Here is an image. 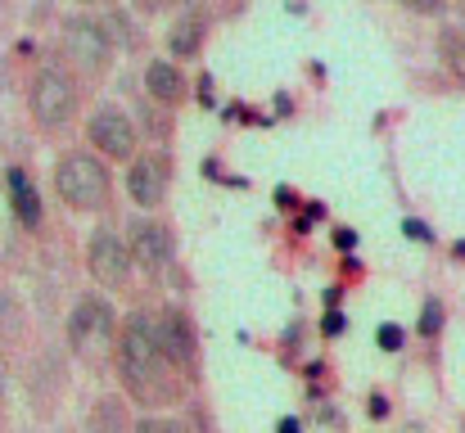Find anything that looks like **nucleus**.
I'll return each instance as SVG.
<instances>
[{"mask_svg":"<svg viewBox=\"0 0 465 433\" xmlns=\"http://www.w3.org/2000/svg\"><path fill=\"white\" fill-rule=\"evenodd\" d=\"M203 36H208V14L203 9H185L176 23H172V32H167V50H172V59H194L199 50H203Z\"/></svg>","mask_w":465,"mask_h":433,"instance_id":"nucleus-12","label":"nucleus"},{"mask_svg":"<svg viewBox=\"0 0 465 433\" xmlns=\"http://www.w3.org/2000/svg\"><path fill=\"white\" fill-rule=\"evenodd\" d=\"M118 330H123V320L114 316V307H109L100 293L77 298V307H73V316H68V339H73V352H77V357L104 361L109 348L118 343Z\"/></svg>","mask_w":465,"mask_h":433,"instance_id":"nucleus-5","label":"nucleus"},{"mask_svg":"<svg viewBox=\"0 0 465 433\" xmlns=\"http://www.w3.org/2000/svg\"><path fill=\"white\" fill-rule=\"evenodd\" d=\"M439 330H443V307L430 298V302H425V311H420V334H430V339H434Z\"/></svg>","mask_w":465,"mask_h":433,"instance_id":"nucleus-16","label":"nucleus"},{"mask_svg":"<svg viewBox=\"0 0 465 433\" xmlns=\"http://www.w3.org/2000/svg\"><path fill=\"white\" fill-rule=\"evenodd\" d=\"M334 240H339V249H352V244H357V235H352V231H339Z\"/></svg>","mask_w":465,"mask_h":433,"instance_id":"nucleus-22","label":"nucleus"},{"mask_svg":"<svg viewBox=\"0 0 465 433\" xmlns=\"http://www.w3.org/2000/svg\"><path fill=\"white\" fill-rule=\"evenodd\" d=\"M5 194H9V208H14L18 226L23 231H41L45 208H41V194H36V185H32V176L23 167H9L5 172Z\"/></svg>","mask_w":465,"mask_h":433,"instance_id":"nucleus-11","label":"nucleus"},{"mask_svg":"<svg viewBox=\"0 0 465 433\" xmlns=\"http://www.w3.org/2000/svg\"><path fill=\"white\" fill-rule=\"evenodd\" d=\"M158 339H163V352H167V361L176 366V370H194V361H199V343H194V325H190V316L181 311V307H167V311H158Z\"/></svg>","mask_w":465,"mask_h":433,"instance_id":"nucleus-10","label":"nucleus"},{"mask_svg":"<svg viewBox=\"0 0 465 433\" xmlns=\"http://www.w3.org/2000/svg\"><path fill=\"white\" fill-rule=\"evenodd\" d=\"M127 249H132V262L141 271H163L172 262V253H176V240H172V231L158 217H136L132 231H127Z\"/></svg>","mask_w":465,"mask_h":433,"instance_id":"nucleus-9","label":"nucleus"},{"mask_svg":"<svg viewBox=\"0 0 465 433\" xmlns=\"http://www.w3.org/2000/svg\"><path fill=\"white\" fill-rule=\"evenodd\" d=\"M343 325H348V320H343L339 311H325V325H321V330H325V334H343Z\"/></svg>","mask_w":465,"mask_h":433,"instance_id":"nucleus-19","label":"nucleus"},{"mask_svg":"<svg viewBox=\"0 0 465 433\" xmlns=\"http://www.w3.org/2000/svg\"><path fill=\"white\" fill-rule=\"evenodd\" d=\"M439 59H443V68L465 86V27H443V32H439Z\"/></svg>","mask_w":465,"mask_h":433,"instance_id":"nucleus-14","label":"nucleus"},{"mask_svg":"<svg viewBox=\"0 0 465 433\" xmlns=\"http://www.w3.org/2000/svg\"><path fill=\"white\" fill-rule=\"evenodd\" d=\"M59 45H64V59H68L86 82H100V77L114 68V59H118V41L109 36V27H104L100 18H86V14L64 18Z\"/></svg>","mask_w":465,"mask_h":433,"instance_id":"nucleus-3","label":"nucleus"},{"mask_svg":"<svg viewBox=\"0 0 465 433\" xmlns=\"http://www.w3.org/2000/svg\"><path fill=\"white\" fill-rule=\"evenodd\" d=\"M145 95L158 104H181L185 100V73L172 59H150L145 64Z\"/></svg>","mask_w":465,"mask_h":433,"instance_id":"nucleus-13","label":"nucleus"},{"mask_svg":"<svg viewBox=\"0 0 465 433\" xmlns=\"http://www.w3.org/2000/svg\"><path fill=\"white\" fill-rule=\"evenodd\" d=\"M407 14H420V18H443L448 14V0H398Z\"/></svg>","mask_w":465,"mask_h":433,"instance_id":"nucleus-15","label":"nucleus"},{"mask_svg":"<svg viewBox=\"0 0 465 433\" xmlns=\"http://www.w3.org/2000/svg\"><path fill=\"white\" fill-rule=\"evenodd\" d=\"M86 144L104 158V162H132L141 153V132L136 123L127 118L123 104H95L91 118H86Z\"/></svg>","mask_w":465,"mask_h":433,"instance_id":"nucleus-6","label":"nucleus"},{"mask_svg":"<svg viewBox=\"0 0 465 433\" xmlns=\"http://www.w3.org/2000/svg\"><path fill=\"white\" fill-rule=\"evenodd\" d=\"M281 433H299V420H281Z\"/></svg>","mask_w":465,"mask_h":433,"instance_id":"nucleus-24","label":"nucleus"},{"mask_svg":"<svg viewBox=\"0 0 465 433\" xmlns=\"http://www.w3.org/2000/svg\"><path fill=\"white\" fill-rule=\"evenodd\" d=\"M136 433H185V425L181 420H163V416H145L136 425Z\"/></svg>","mask_w":465,"mask_h":433,"instance_id":"nucleus-17","label":"nucleus"},{"mask_svg":"<svg viewBox=\"0 0 465 433\" xmlns=\"http://www.w3.org/2000/svg\"><path fill=\"white\" fill-rule=\"evenodd\" d=\"M213 5H217V9H240L244 0H213Z\"/></svg>","mask_w":465,"mask_h":433,"instance_id":"nucleus-23","label":"nucleus"},{"mask_svg":"<svg viewBox=\"0 0 465 433\" xmlns=\"http://www.w3.org/2000/svg\"><path fill=\"white\" fill-rule=\"evenodd\" d=\"M132 5H136L141 14H158V9H167L172 0H132Z\"/></svg>","mask_w":465,"mask_h":433,"instance_id":"nucleus-20","label":"nucleus"},{"mask_svg":"<svg viewBox=\"0 0 465 433\" xmlns=\"http://www.w3.org/2000/svg\"><path fill=\"white\" fill-rule=\"evenodd\" d=\"M407 235H416V240H430V231H425L420 221H407Z\"/></svg>","mask_w":465,"mask_h":433,"instance_id":"nucleus-21","label":"nucleus"},{"mask_svg":"<svg viewBox=\"0 0 465 433\" xmlns=\"http://www.w3.org/2000/svg\"><path fill=\"white\" fill-rule=\"evenodd\" d=\"M86 271L100 289H127L132 285V249H127V235H118L114 226H95L91 240H86Z\"/></svg>","mask_w":465,"mask_h":433,"instance_id":"nucleus-7","label":"nucleus"},{"mask_svg":"<svg viewBox=\"0 0 465 433\" xmlns=\"http://www.w3.org/2000/svg\"><path fill=\"white\" fill-rule=\"evenodd\" d=\"M77 104H82V86L73 82V73L64 68H36L32 82H27V113L41 132H64L73 118H77Z\"/></svg>","mask_w":465,"mask_h":433,"instance_id":"nucleus-4","label":"nucleus"},{"mask_svg":"<svg viewBox=\"0 0 465 433\" xmlns=\"http://www.w3.org/2000/svg\"><path fill=\"white\" fill-rule=\"evenodd\" d=\"M54 194L68 212H109L114 172L95 149H68L54 162Z\"/></svg>","mask_w":465,"mask_h":433,"instance_id":"nucleus-2","label":"nucleus"},{"mask_svg":"<svg viewBox=\"0 0 465 433\" xmlns=\"http://www.w3.org/2000/svg\"><path fill=\"white\" fill-rule=\"evenodd\" d=\"M375 343H380L384 352H398V348L407 343V334H402V325H380V334H375Z\"/></svg>","mask_w":465,"mask_h":433,"instance_id":"nucleus-18","label":"nucleus"},{"mask_svg":"<svg viewBox=\"0 0 465 433\" xmlns=\"http://www.w3.org/2000/svg\"><path fill=\"white\" fill-rule=\"evenodd\" d=\"M167 190H172V158L163 149H145L127 162V194L136 208L158 212L167 203Z\"/></svg>","mask_w":465,"mask_h":433,"instance_id":"nucleus-8","label":"nucleus"},{"mask_svg":"<svg viewBox=\"0 0 465 433\" xmlns=\"http://www.w3.org/2000/svg\"><path fill=\"white\" fill-rule=\"evenodd\" d=\"M172 361L158 339V320L150 311H132L118 330V375L141 402H167L172 398Z\"/></svg>","mask_w":465,"mask_h":433,"instance_id":"nucleus-1","label":"nucleus"},{"mask_svg":"<svg viewBox=\"0 0 465 433\" xmlns=\"http://www.w3.org/2000/svg\"><path fill=\"white\" fill-rule=\"evenodd\" d=\"M77 5H104V0H77Z\"/></svg>","mask_w":465,"mask_h":433,"instance_id":"nucleus-25","label":"nucleus"}]
</instances>
